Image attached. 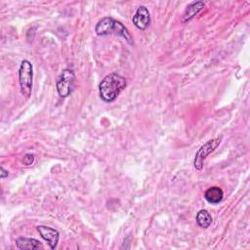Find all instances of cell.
<instances>
[{
    "mask_svg": "<svg viewBox=\"0 0 250 250\" xmlns=\"http://www.w3.org/2000/svg\"><path fill=\"white\" fill-rule=\"evenodd\" d=\"M126 79L117 74L106 75L99 85V92L102 100L106 103L113 102L126 87Z\"/></svg>",
    "mask_w": 250,
    "mask_h": 250,
    "instance_id": "6da1fadb",
    "label": "cell"
},
{
    "mask_svg": "<svg viewBox=\"0 0 250 250\" xmlns=\"http://www.w3.org/2000/svg\"><path fill=\"white\" fill-rule=\"evenodd\" d=\"M95 31L98 35L103 36V35H108V34H116L119 36H122L124 39H126L129 43H132L131 41V35L127 28L119 21L116 20L105 17L103 18L98 21L95 27Z\"/></svg>",
    "mask_w": 250,
    "mask_h": 250,
    "instance_id": "7a4b0ae2",
    "label": "cell"
},
{
    "mask_svg": "<svg viewBox=\"0 0 250 250\" xmlns=\"http://www.w3.org/2000/svg\"><path fill=\"white\" fill-rule=\"evenodd\" d=\"M19 82H20L21 95L25 99H28L32 91L33 66H32V63L27 60H23L21 62V65L19 68Z\"/></svg>",
    "mask_w": 250,
    "mask_h": 250,
    "instance_id": "3957f363",
    "label": "cell"
},
{
    "mask_svg": "<svg viewBox=\"0 0 250 250\" xmlns=\"http://www.w3.org/2000/svg\"><path fill=\"white\" fill-rule=\"evenodd\" d=\"M74 72L72 69L65 68L62 71L60 78L57 81V92L61 98H66L70 95L74 83Z\"/></svg>",
    "mask_w": 250,
    "mask_h": 250,
    "instance_id": "277c9868",
    "label": "cell"
},
{
    "mask_svg": "<svg viewBox=\"0 0 250 250\" xmlns=\"http://www.w3.org/2000/svg\"><path fill=\"white\" fill-rule=\"evenodd\" d=\"M221 141H222V138H216V139H213V140H210L208 141L207 143H205L196 152L195 154V157H194V161H193V165L195 167L196 170L200 171L202 170L203 168V165H204V161L206 159V157L212 153L218 146L219 145L221 144Z\"/></svg>",
    "mask_w": 250,
    "mask_h": 250,
    "instance_id": "5b68a950",
    "label": "cell"
},
{
    "mask_svg": "<svg viewBox=\"0 0 250 250\" xmlns=\"http://www.w3.org/2000/svg\"><path fill=\"white\" fill-rule=\"evenodd\" d=\"M132 21L137 28H139L141 30L146 29L150 22V15H149L148 9L146 6L141 5L137 9L135 15L133 16Z\"/></svg>",
    "mask_w": 250,
    "mask_h": 250,
    "instance_id": "8992f818",
    "label": "cell"
},
{
    "mask_svg": "<svg viewBox=\"0 0 250 250\" xmlns=\"http://www.w3.org/2000/svg\"><path fill=\"white\" fill-rule=\"evenodd\" d=\"M36 229L40 233L41 237L45 241H47L51 249H55L57 247L59 238H60V233L57 229L50 227H46V226H38Z\"/></svg>",
    "mask_w": 250,
    "mask_h": 250,
    "instance_id": "52a82bcc",
    "label": "cell"
},
{
    "mask_svg": "<svg viewBox=\"0 0 250 250\" xmlns=\"http://www.w3.org/2000/svg\"><path fill=\"white\" fill-rule=\"evenodd\" d=\"M204 7H205V4L202 1L191 2L189 5H188V7L184 13L183 22H187V21H189L190 20H192L201 10H203Z\"/></svg>",
    "mask_w": 250,
    "mask_h": 250,
    "instance_id": "ba28073f",
    "label": "cell"
},
{
    "mask_svg": "<svg viewBox=\"0 0 250 250\" xmlns=\"http://www.w3.org/2000/svg\"><path fill=\"white\" fill-rule=\"evenodd\" d=\"M16 245L21 250H35V249H42L43 245L34 238H27V237H19L16 240Z\"/></svg>",
    "mask_w": 250,
    "mask_h": 250,
    "instance_id": "9c48e42d",
    "label": "cell"
},
{
    "mask_svg": "<svg viewBox=\"0 0 250 250\" xmlns=\"http://www.w3.org/2000/svg\"><path fill=\"white\" fill-rule=\"evenodd\" d=\"M223 197L224 192L219 187H211L204 193V198L211 204H217L221 202Z\"/></svg>",
    "mask_w": 250,
    "mask_h": 250,
    "instance_id": "30bf717a",
    "label": "cell"
},
{
    "mask_svg": "<svg viewBox=\"0 0 250 250\" xmlns=\"http://www.w3.org/2000/svg\"><path fill=\"white\" fill-rule=\"evenodd\" d=\"M195 219H196V223L198 224V226L201 228H204V229H207L212 224V217H211L210 213L205 209L199 210L196 214Z\"/></svg>",
    "mask_w": 250,
    "mask_h": 250,
    "instance_id": "8fae6325",
    "label": "cell"
},
{
    "mask_svg": "<svg viewBox=\"0 0 250 250\" xmlns=\"http://www.w3.org/2000/svg\"><path fill=\"white\" fill-rule=\"evenodd\" d=\"M33 160H34V155L33 154H26L23 157L22 162H23L24 165H29V164H31L33 162Z\"/></svg>",
    "mask_w": 250,
    "mask_h": 250,
    "instance_id": "7c38bea8",
    "label": "cell"
},
{
    "mask_svg": "<svg viewBox=\"0 0 250 250\" xmlns=\"http://www.w3.org/2000/svg\"><path fill=\"white\" fill-rule=\"evenodd\" d=\"M0 173H1V175H0V177H1V179H4V178H6V177H8V175H9V172L7 171V170H5L3 167H1L0 168Z\"/></svg>",
    "mask_w": 250,
    "mask_h": 250,
    "instance_id": "4fadbf2b",
    "label": "cell"
}]
</instances>
